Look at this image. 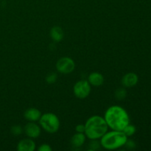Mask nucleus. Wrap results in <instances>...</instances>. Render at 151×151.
I'll use <instances>...</instances> for the list:
<instances>
[{
    "instance_id": "17",
    "label": "nucleus",
    "mask_w": 151,
    "mask_h": 151,
    "mask_svg": "<svg viewBox=\"0 0 151 151\" xmlns=\"http://www.w3.org/2000/svg\"><path fill=\"white\" fill-rule=\"evenodd\" d=\"M57 80V75L55 73H51L50 75H47V78H46V81L48 83H54Z\"/></svg>"
},
{
    "instance_id": "16",
    "label": "nucleus",
    "mask_w": 151,
    "mask_h": 151,
    "mask_svg": "<svg viewBox=\"0 0 151 151\" xmlns=\"http://www.w3.org/2000/svg\"><path fill=\"white\" fill-rule=\"evenodd\" d=\"M10 131H11V133L13 135L19 136L22 134V131H23V129H22V128L20 125H14V126L12 127Z\"/></svg>"
},
{
    "instance_id": "4",
    "label": "nucleus",
    "mask_w": 151,
    "mask_h": 151,
    "mask_svg": "<svg viewBox=\"0 0 151 151\" xmlns=\"http://www.w3.org/2000/svg\"><path fill=\"white\" fill-rule=\"evenodd\" d=\"M38 121L41 128L50 134L57 132L60 127V120L57 115L53 113L44 114Z\"/></svg>"
},
{
    "instance_id": "14",
    "label": "nucleus",
    "mask_w": 151,
    "mask_h": 151,
    "mask_svg": "<svg viewBox=\"0 0 151 151\" xmlns=\"http://www.w3.org/2000/svg\"><path fill=\"white\" fill-rule=\"evenodd\" d=\"M122 131H123L124 134H125L128 137H131V136H133L136 133L137 128H136V127L134 126V125H131V124L129 123L123 130H122Z\"/></svg>"
},
{
    "instance_id": "11",
    "label": "nucleus",
    "mask_w": 151,
    "mask_h": 151,
    "mask_svg": "<svg viewBox=\"0 0 151 151\" xmlns=\"http://www.w3.org/2000/svg\"><path fill=\"white\" fill-rule=\"evenodd\" d=\"M24 118L29 122H36L39 120L41 116V113L38 109L35 108H30L25 111Z\"/></svg>"
},
{
    "instance_id": "9",
    "label": "nucleus",
    "mask_w": 151,
    "mask_h": 151,
    "mask_svg": "<svg viewBox=\"0 0 151 151\" xmlns=\"http://www.w3.org/2000/svg\"><path fill=\"white\" fill-rule=\"evenodd\" d=\"M35 149V142L30 138L24 139L17 145V150L19 151H33Z\"/></svg>"
},
{
    "instance_id": "19",
    "label": "nucleus",
    "mask_w": 151,
    "mask_h": 151,
    "mask_svg": "<svg viewBox=\"0 0 151 151\" xmlns=\"http://www.w3.org/2000/svg\"><path fill=\"white\" fill-rule=\"evenodd\" d=\"M38 151H51L52 147L48 144H43L38 147Z\"/></svg>"
},
{
    "instance_id": "20",
    "label": "nucleus",
    "mask_w": 151,
    "mask_h": 151,
    "mask_svg": "<svg viewBox=\"0 0 151 151\" xmlns=\"http://www.w3.org/2000/svg\"><path fill=\"white\" fill-rule=\"evenodd\" d=\"M75 130L78 133H83L85 132V125H78L76 127H75Z\"/></svg>"
},
{
    "instance_id": "10",
    "label": "nucleus",
    "mask_w": 151,
    "mask_h": 151,
    "mask_svg": "<svg viewBox=\"0 0 151 151\" xmlns=\"http://www.w3.org/2000/svg\"><path fill=\"white\" fill-rule=\"evenodd\" d=\"M88 82L93 86L99 87L104 83V77L99 72H91L88 77Z\"/></svg>"
},
{
    "instance_id": "13",
    "label": "nucleus",
    "mask_w": 151,
    "mask_h": 151,
    "mask_svg": "<svg viewBox=\"0 0 151 151\" xmlns=\"http://www.w3.org/2000/svg\"><path fill=\"white\" fill-rule=\"evenodd\" d=\"M50 36L53 41L60 42L63 38V31L60 27H53L50 30Z\"/></svg>"
},
{
    "instance_id": "12",
    "label": "nucleus",
    "mask_w": 151,
    "mask_h": 151,
    "mask_svg": "<svg viewBox=\"0 0 151 151\" xmlns=\"http://www.w3.org/2000/svg\"><path fill=\"white\" fill-rule=\"evenodd\" d=\"M86 135L83 133H78L74 134L71 139V145L75 148L81 147L86 142Z\"/></svg>"
},
{
    "instance_id": "2",
    "label": "nucleus",
    "mask_w": 151,
    "mask_h": 151,
    "mask_svg": "<svg viewBox=\"0 0 151 151\" xmlns=\"http://www.w3.org/2000/svg\"><path fill=\"white\" fill-rule=\"evenodd\" d=\"M84 125V134L87 138L91 140L100 139L107 132L109 128L104 117L98 115H94L88 118Z\"/></svg>"
},
{
    "instance_id": "15",
    "label": "nucleus",
    "mask_w": 151,
    "mask_h": 151,
    "mask_svg": "<svg viewBox=\"0 0 151 151\" xmlns=\"http://www.w3.org/2000/svg\"><path fill=\"white\" fill-rule=\"evenodd\" d=\"M127 95L126 90L123 88H117L115 91V97L118 100H122L125 98Z\"/></svg>"
},
{
    "instance_id": "8",
    "label": "nucleus",
    "mask_w": 151,
    "mask_h": 151,
    "mask_svg": "<svg viewBox=\"0 0 151 151\" xmlns=\"http://www.w3.org/2000/svg\"><path fill=\"white\" fill-rule=\"evenodd\" d=\"M139 81V78L137 75L134 72H129L127 73L122 77V84L123 86L126 88H131L135 86L137 84Z\"/></svg>"
},
{
    "instance_id": "5",
    "label": "nucleus",
    "mask_w": 151,
    "mask_h": 151,
    "mask_svg": "<svg viewBox=\"0 0 151 151\" xmlns=\"http://www.w3.org/2000/svg\"><path fill=\"white\" fill-rule=\"evenodd\" d=\"M73 92L75 97L79 99H85L91 92V85L87 81H79L74 85Z\"/></svg>"
},
{
    "instance_id": "21",
    "label": "nucleus",
    "mask_w": 151,
    "mask_h": 151,
    "mask_svg": "<svg viewBox=\"0 0 151 151\" xmlns=\"http://www.w3.org/2000/svg\"><path fill=\"white\" fill-rule=\"evenodd\" d=\"M125 145H126L127 146V147H128V148H129V149H133V148H134V147H136V145H135V143L133 141H128V140H127V142H126V143H125Z\"/></svg>"
},
{
    "instance_id": "3",
    "label": "nucleus",
    "mask_w": 151,
    "mask_h": 151,
    "mask_svg": "<svg viewBox=\"0 0 151 151\" xmlns=\"http://www.w3.org/2000/svg\"><path fill=\"white\" fill-rule=\"evenodd\" d=\"M128 137L122 131H115L106 132L100 138V145L106 150H116L125 145Z\"/></svg>"
},
{
    "instance_id": "7",
    "label": "nucleus",
    "mask_w": 151,
    "mask_h": 151,
    "mask_svg": "<svg viewBox=\"0 0 151 151\" xmlns=\"http://www.w3.org/2000/svg\"><path fill=\"white\" fill-rule=\"evenodd\" d=\"M24 131L25 134L30 139L38 138L41 134V128L35 122H28L24 126Z\"/></svg>"
},
{
    "instance_id": "18",
    "label": "nucleus",
    "mask_w": 151,
    "mask_h": 151,
    "mask_svg": "<svg viewBox=\"0 0 151 151\" xmlns=\"http://www.w3.org/2000/svg\"><path fill=\"white\" fill-rule=\"evenodd\" d=\"M100 143L99 144V143L96 141V139L92 140V141L91 142V143L89 144L90 150H97V149H98L99 147H100Z\"/></svg>"
},
{
    "instance_id": "1",
    "label": "nucleus",
    "mask_w": 151,
    "mask_h": 151,
    "mask_svg": "<svg viewBox=\"0 0 151 151\" xmlns=\"http://www.w3.org/2000/svg\"><path fill=\"white\" fill-rule=\"evenodd\" d=\"M104 119L111 130L122 131L130 123V117L126 111L119 106H112L106 110Z\"/></svg>"
},
{
    "instance_id": "6",
    "label": "nucleus",
    "mask_w": 151,
    "mask_h": 151,
    "mask_svg": "<svg viewBox=\"0 0 151 151\" xmlns=\"http://www.w3.org/2000/svg\"><path fill=\"white\" fill-rule=\"evenodd\" d=\"M55 66L60 73L66 75L73 72L75 68V63L70 58L63 57L58 60Z\"/></svg>"
}]
</instances>
